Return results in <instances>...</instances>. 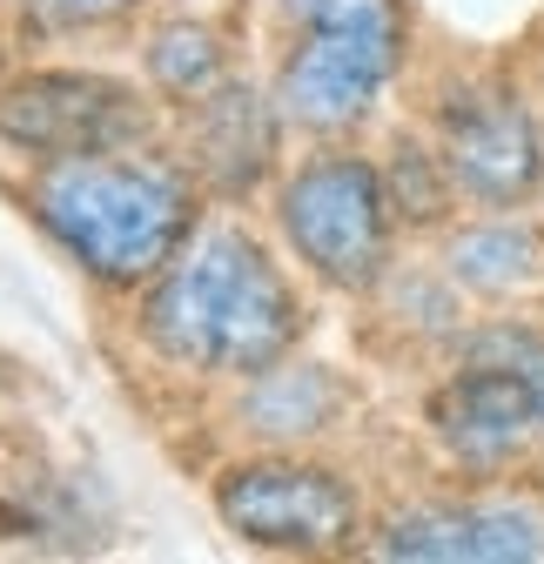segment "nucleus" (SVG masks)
Listing matches in <instances>:
<instances>
[{
    "instance_id": "obj_3",
    "label": "nucleus",
    "mask_w": 544,
    "mask_h": 564,
    "mask_svg": "<svg viewBox=\"0 0 544 564\" xmlns=\"http://www.w3.org/2000/svg\"><path fill=\"white\" fill-rule=\"evenodd\" d=\"M290 21L309 28L296 61L283 67V108L303 128H350L370 115L383 82L396 75V8L390 0H283Z\"/></svg>"
},
{
    "instance_id": "obj_2",
    "label": "nucleus",
    "mask_w": 544,
    "mask_h": 564,
    "mask_svg": "<svg viewBox=\"0 0 544 564\" xmlns=\"http://www.w3.org/2000/svg\"><path fill=\"white\" fill-rule=\"evenodd\" d=\"M34 216L101 282H142L168 269L175 242L188 236V195L155 162L61 155L34 182Z\"/></svg>"
},
{
    "instance_id": "obj_10",
    "label": "nucleus",
    "mask_w": 544,
    "mask_h": 564,
    "mask_svg": "<svg viewBox=\"0 0 544 564\" xmlns=\"http://www.w3.org/2000/svg\"><path fill=\"white\" fill-rule=\"evenodd\" d=\"M195 108H202V128H195L202 169H209L222 188H249L262 175V162H269V121H262L255 95L249 88H216Z\"/></svg>"
},
{
    "instance_id": "obj_12",
    "label": "nucleus",
    "mask_w": 544,
    "mask_h": 564,
    "mask_svg": "<svg viewBox=\"0 0 544 564\" xmlns=\"http://www.w3.org/2000/svg\"><path fill=\"white\" fill-rule=\"evenodd\" d=\"M450 269H457V282H470V290H518V282L537 269V236L531 229H511V223H498V229H470V236H457V249H450Z\"/></svg>"
},
{
    "instance_id": "obj_14",
    "label": "nucleus",
    "mask_w": 544,
    "mask_h": 564,
    "mask_svg": "<svg viewBox=\"0 0 544 564\" xmlns=\"http://www.w3.org/2000/svg\"><path fill=\"white\" fill-rule=\"evenodd\" d=\"M390 188H396V208H403L411 223H437V216H444L437 162H424L417 149H396V175H390Z\"/></svg>"
},
{
    "instance_id": "obj_11",
    "label": "nucleus",
    "mask_w": 544,
    "mask_h": 564,
    "mask_svg": "<svg viewBox=\"0 0 544 564\" xmlns=\"http://www.w3.org/2000/svg\"><path fill=\"white\" fill-rule=\"evenodd\" d=\"M149 75L168 101H209L222 88V41L209 28H162L149 41Z\"/></svg>"
},
{
    "instance_id": "obj_1",
    "label": "nucleus",
    "mask_w": 544,
    "mask_h": 564,
    "mask_svg": "<svg viewBox=\"0 0 544 564\" xmlns=\"http://www.w3.org/2000/svg\"><path fill=\"white\" fill-rule=\"evenodd\" d=\"M296 336V296L249 236L209 229L149 296V343L195 370H262Z\"/></svg>"
},
{
    "instance_id": "obj_6",
    "label": "nucleus",
    "mask_w": 544,
    "mask_h": 564,
    "mask_svg": "<svg viewBox=\"0 0 544 564\" xmlns=\"http://www.w3.org/2000/svg\"><path fill=\"white\" fill-rule=\"evenodd\" d=\"M0 134L28 155H115L142 134V101L108 75H28L0 95Z\"/></svg>"
},
{
    "instance_id": "obj_9",
    "label": "nucleus",
    "mask_w": 544,
    "mask_h": 564,
    "mask_svg": "<svg viewBox=\"0 0 544 564\" xmlns=\"http://www.w3.org/2000/svg\"><path fill=\"white\" fill-rule=\"evenodd\" d=\"M383 557H431V564H531L544 557V524L511 505L485 511H411L383 538Z\"/></svg>"
},
{
    "instance_id": "obj_15",
    "label": "nucleus",
    "mask_w": 544,
    "mask_h": 564,
    "mask_svg": "<svg viewBox=\"0 0 544 564\" xmlns=\"http://www.w3.org/2000/svg\"><path fill=\"white\" fill-rule=\"evenodd\" d=\"M128 8L134 0H21V21L34 34H75V28H101Z\"/></svg>"
},
{
    "instance_id": "obj_5",
    "label": "nucleus",
    "mask_w": 544,
    "mask_h": 564,
    "mask_svg": "<svg viewBox=\"0 0 544 564\" xmlns=\"http://www.w3.org/2000/svg\"><path fill=\"white\" fill-rule=\"evenodd\" d=\"M283 229L303 249V262L329 282H363L383 269L390 249V202L370 162L357 155H323L283 188Z\"/></svg>"
},
{
    "instance_id": "obj_8",
    "label": "nucleus",
    "mask_w": 544,
    "mask_h": 564,
    "mask_svg": "<svg viewBox=\"0 0 544 564\" xmlns=\"http://www.w3.org/2000/svg\"><path fill=\"white\" fill-rule=\"evenodd\" d=\"M444 169L478 202H518L544 175L537 128L504 82H464L444 101Z\"/></svg>"
},
{
    "instance_id": "obj_4",
    "label": "nucleus",
    "mask_w": 544,
    "mask_h": 564,
    "mask_svg": "<svg viewBox=\"0 0 544 564\" xmlns=\"http://www.w3.org/2000/svg\"><path fill=\"white\" fill-rule=\"evenodd\" d=\"M431 423H437V437L478 470L518 457L544 431V343L491 329L470 349V364L431 397Z\"/></svg>"
},
{
    "instance_id": "obj_13",
    "label": "nucleus",
    "mask_w": 544,
    "mask_h": 564,
    "mask_svg": "<svg viewBox=\"0 0 544 564\" xmlns=\"http://www.w3.org/2000/svg\"><path fill=\"white\" fill-rule=\"evenodd\" d=\"M323 410H329V390L316 377H276L249 397V416L262 423V437H309Z\"/></svg>"
},
{
    "instance_id": "obj_7",
    "label": "nucleus",
    "mask_w": 544,
    "mask_h": 564,
    "mask_svg": "<svg viewBox=\"0 0 544 564\" xmlns=\"http://www.w3.org/2000/svg\"><path fill=\"white\" fill-rule=\"evenodd\" d=\"M222 524L262 551H336L357 524L350 484L303 464H255L222 484Z\"/></svg>"
}]
</instances>
